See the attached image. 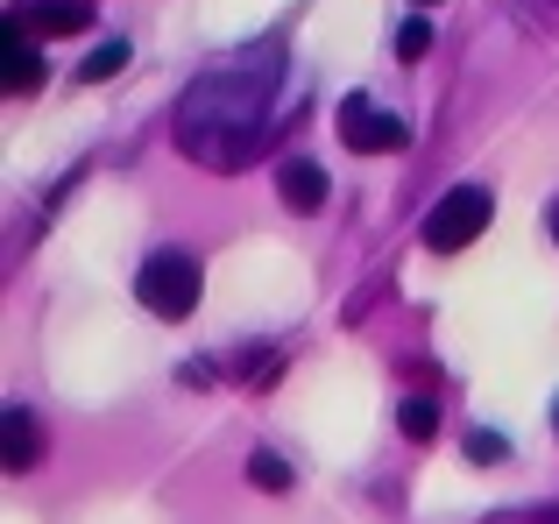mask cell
<instances>
[{
  "instance_id": "1",
  "label": "cell",
  "mask_w": 559,
  "mask_h": 524,
  "mask_svg": "<svg viewBox=\"0 0 559 524\" xmlns=\"http://www.w3.org/2000/svg\"><path fill=\"white\" fill-rule=\"evenodd\" d=\"M276 71H284V50H276V43H255V50L213 64L178 107L185 135H255L270 99H276Z\"/></svg>"
},
{
  "instance_id": "2",
  "label": "cell",
  "mask_w": 559,
  "mask_h": 524,
  "mask_svg": "<svg viewBox=\"0 0 559 524\" xmlns=\"http://www.w3.org/2000/svg\"><path fill=\"white\" fill-rule=\"evenodd\" d=\"M199 255H185V249H156L150 262H142V276H135V298L150 305L156 319H191L199 312Z\"/></svg>"
},
{
  "instance_id": "3",
  "label": "cell",
  "mask_w": 559,
  "mask_h": 524,
  "mask_svg": "<svg viewBox=\"0 0 559 524\" xmlns=\"http://www.w3.org/2000/svg\"><path fill=\"white\" fill-rule=\"evenodd\" d=\"M489 213L496 206H489V192H481V184H453V192L425 213V249H432V255H453V249H467V241H481Z\"/></svg>"
},
{
  "instance_id": "4",
  "label": "cell",
  "mask_w": 559,
  "mask_h": 524,
  "mask_svg": "<svg viewBox=\"0 0 559 524\" xmlns=\"http://www.w3.org/2000/svg\"><path fill=\"white\" fill-rule=\"evenodd\" d=\"M341 142L361 150V156H390V150H411V128L355 93V99H341Z\"/></svg>"
},
{
  "instance_id": "5",
  "label": "cell",
  "mask_w": 559,
  "mask_h": 524,
  "mask_svg": "<svg viewBox=\"0 0 559 524\" xmlns=\"http://www.w3.org/2000/svg\"><path fill=\"white\" fill-rule=\"evenodd\" d=\"M276 192H284V206H298V213H319V206L333 199V184H326V170H319V164L290 156V164L276 170Z\"/></svg>"
},
{
  "instance_id": "6",
  "label": "cell",
  "mask_w": 559,
  "mask_h": 524,
  "mask_svg": "<svg viewBox=\"0 0 559 524\" xmlns=\"http://www.w3.org/2000/svg\"><path fill=\"white\" fill-rule=\"evenodd\" d=\"M0 43H8V79H14V93H36V85H43V57L28 50V22H22V14H8V22H0Z\"/></svg>"
},
{
  "instance_id": "7",
  "label": "cell",
  "mask_w": 559,
  "mask_h": 524,
  "mask_svg": "<svg viewBox=\"0 0 559 524\" xmlns=\"http://www.w3.org/2000/svg\"><path fill=\"white\" fill-rule=\"evenodd\" d=\"M36 454H43V432H36V418H28L22 404H14V412L0 418V461H8V468L22 475V468H36Z\"/></svg>"
},
{
  "instance_id": "8",
  "label": "cell",
  "mask_w": 559,
  "mask_h": 524,
  "mask_svg": "<svg viewBox=\"0 0 559 524\" xmlns=\"http://www.w3.org/2000/svg\"><path fill=\"white\" fill-rule=\"evenodd\" d=\"M22 22L50 28V36H79V28H93V0H28Z\"/></svg>"
},
{
  "instance_id": "9",
  "label": "cell",
  "mask_w": 559,
  "mask_h": 524,
  "mask_svg": "<svg viewBox=\"0 0 559 524\" xmlns=\"http://www.w3.org/2000/svg\"><path fill=\"white\" fill-rule=\"evenodd\" d=\"M248 483H255V489H270V497H284V489H290V461L262 446V454H248Z\"/></svg>"
},
{
  "instance_id": "10",
  "label": "cell",
  "mask_w": 559,
  "mask_h": 524,
  "mask_svg": "<svg viewBox=\"0 0 559 524\" xmlns=\"http://www.w3.org/2000/svg\"><path fill=\"white\" fill-rule=\"evenodd\" d=\"M121 64H128V43L114 36V43H99V50H93V57L79 64V85H99V79H114Z\"/></svg>"
},
{
  "instance_id": "11",
  "label": "cell",
  "mask_w": 559,
  "mask_h": 524,
  "mask_svg": "<svg viewBox=\"0 0 559 524\" xmlns=\"http://www.w3.org/2000/svg\"><path fill=\"white\" fill-rule=\"evenodd\" d=\"M425 50H432V22H425V14H411V22L396 28V57H404V64H418Z\"/></svg>"
},
{
  "instance_id": "12",
  "label": "cell",
  "mask_w": 559,
  "mask_h": 524,
  "mask_svg": "<svg viewBox=\"0 0 559 524\" xmlns=\"http://www.w3.org/2000/svg\"><path fill=\"white\" fill-rule=\"evenodd\" d=\"M396 426H404L411 440H432V432H439V412H432V404H425V397H411L404 412H396Z\"/></svg>"
},
{
  "instance_id": "13",
  "label": "cell",
  "mask_w": 559,
  "mask_h": 524,
  "mask_svg": "<svg viewBox=\"0 0 559 524\" xmlns=\"http://www.w3.org/2000/svg\"><path fill=\"white\" fill-rule=\"evenodd\" d=\"M467 454L475 461H503V440H496V432H467Z\"/></svg>"
},
{
  "instance_id": "14",
  "label": "cell",
  "mask_w": 559,
  "mask_h": 524,
  "mask_svg": "<svg viewBox=\"0 0 559 524\" xmlns=\"http://www.w3.org/2000/svg\"><path fill=\"white\" fill-rule=\"evenodd\" d=\"M552 235H559V206H552Z\"/></svg>"
},
{
  "instance_id": "15",
  "label": "cell",
  "mask_w": 559,
  "mask_h": 524,
  "mask_svg": "<svg viewBox=\"0 0 559 524\" xmlns=\"http://www.w3.org/2000/svg\"><path fill=\"white\" fill-rule=\"evenodd\" d=\"M552 432H559V412H552Z\"/></svg>"
},
{
  "instance_id": "16",
  "label": "cell",
  "mask_w": 559,
  "mask_h": 524,
  "mask_svg": "<svg viewBox=\"0 0 559 524\" xmlns=\"http://www.w3.org/2000/svg\"><path fill=\"white\" fill-rule=\"evenodd\" d=\"M418 8H432V0H418Z\"/></svg>"
}]
</instances>
